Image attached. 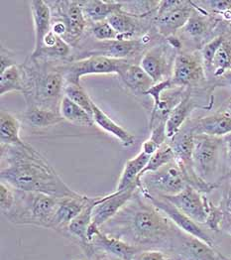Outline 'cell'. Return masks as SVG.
<instances>
[{"label":"cell","instance_id":"22","mask_svg":"<svg viewBox=\"0 0 231 260\" xmlns=\"http://www.w3.org/2000/svg\"><path fill=\"white\" fill-rule=\"evenodd\" d=\"M192 4L194 7L192 14L181 31L189 39H203L215 28L218 20H216V18H214L209 12L199 7L193 1Z\"/></svg>","mask_w":231,"mask_h":260},{"label":"cell","instance_id":"18","mask_svg":"<svg viewBox=\"0 0 231 260\" xmlns=\"http://www.w3.org/2000/svg\"><path fill=\"white\" fill-rule=\"evenodd\" d=\"M89 243L94 249L119 260H131L138 251L141 250L121 239L106 235L101 231V229L92 235Z\"/></svg>","mask_w":231,"mask_h":260},{"label":"cell","instance_id":"20","mask_svg":"<svg viewBox=\"0 0 231 260\" xmlns=\"http://www.w3.org/2000/svg\"><path fill=\"white\" fill-rule=\"evenodd\" d=\"M194 135L206 134L214 137H224L231 133V114L216 112L199 119L188 120Z\"/></svg>","mask_w":231,"mask_h":260},{"label":"cell","instance_id":"14","mask_svg":"<svg viewBox=\"0 0 231 260\" xmlns=\"http://www.w3.org/2000/svg\"><path fill=\"white\" fill-rule=\"evenodd\" d=\"M178 258L184 260H223L216 247H212L201 239L182 232L172 251Z\"/></svg>","mask_w":231,"mask_h":260},{"label":"cell","instance_id":"12","mask_svg":"<svg viewBox=\"0 0 231 260\" xmlns=\"http://www.w3.org/2000/svg\"><path fill=\"white\" fill-rule=\"evenodd\" d=\"M142 193V192H141ZM143 196L148 199L154 206H156L159 210H161L167 217L176 224V226L184 232L185 234L201 239L208 243L210 246L215 247V243L210 235L194 220L185 215L179 209H177L173 204H171L167 200L161 197H153V196Z\"/></svg>","mask_w":231,"mask_h":260},{"label":"cell","instance_id":"32","mask_svg":"<svg viewBox=\"0 0 231 260\" xmlns=\"http://www.w3.org/2000/svg\"><path fill=\"white\" fill-rule=\"evenodd\" d=\"M60 113L64 120H68L73 123L81 124L88 127H91L94 124L91 115H89L84 109L76 105L74 102H72L64 95L60 106Z\"/></svg>","mask_w":231,"mask_h":260},{"label":"cell","instance_id":"37","mask_svg":"<svg viewBox=\"0 0 231 260\" xmlns=\"http://www.w3.org/2000/svg\"><path fill=\"white\" fill-rule=\"evenodd\" d=\"M225 39L226 38L223 35H218V36L214 37L213 39H211L208 43L205 44L204 47L202 48L201 54H202V58H203V62H204L207 75L211 74L213 59H214L218 49L220 48V46L224 42Z\"/></svg>","mask_w":231,"mask_h":260},{"label":"cell","instance_id":"34","mask_svg":"<svg viewBox=\"0 0 231 260\" xmlns=\"http://www.w3.org/2000/svg\"><path fill=\"white\" fill-rule=\"evenodd\" d=\"M11 91L23 92L22 73L19 66H13L0 74V95Z\"/></svg>","mask_w":231,"mask_h":260},{"label":"cell","instance_id":"35","mask_svg":"<svg viewBox=\"0 0 231 260\" xmlns=\"http://www.w3.org/2000/svg\"><path fill=\"white\" fill-rule=\"evenodd\" d=\"M231 71V41L225 39L218 49L211 68V74L215 78H221Z\"/></svg>","mask_w":231,"mask_h":260},{"label":"cell","instance_id":"44","mask_svg":"<svg viewBox=\"0 0 231 260\" xmlns=\"http://www.w3.org/2000/svg\"><path fill=\"white\" fill-rule=\"evenodd\" d=\"M223 141H224V149H225V155H226V160H227V164H228V168L229 171L226 174V176H230L231 175V133L227 134L226 136L223 137Z\"/></svg>","mask_w":231,"mask_h":260},{"label":"cell","instance_id":"40","mask_svg":"<svg viewBox=\"0 0 231 260\" xmlns=\"http://www.w3.org/2000/svg\"><path fill=\"white\" fill-rule=\"evenodd\" d=\"M224 217V211L220 206H215L209 200L208 204V218L206 224L213 232L221 231V223Z\"/></svg>","mask_w":231,"mask_h":260},{"label":"cell","instance_id":"23","mask_svg":"<svg viewBox=\"0 0 231 260\" xmlns=\"http://www.w3.org/2000/svg\"><path fill=\"white\" fill-rule=\"evenodd\" d=\"M200 108L191 96V88H188L182 102L173 109L166 122V130L168 139L174 137L189 120L192 110Z\"/></svg>","mask_w":231,"mask_h":260},{"label":"cell","instance_id":"9","mask_svg":"<svg viewBox=\"0 0 231 260\" xmlns=\"http://www.w3.org/2000/svg\"><path fill=\"white\" fill-rule=\"evenodd\" d=\"M207 73L201 52H179L176 56L171 77L175 87L191 88L203 84Z\"/></svg>","mask_w":231,"mask_h":260},{"label":"cell","instance_id":"5","mask_svg":"<svg viewBox=\"0 0 231 260\" xmlns=\"http://www.w3.org/2000/svg\"><path fill=\"white\" fill-rule=\"evenodd\" d=\"M187 186L184 174L174 161L155 172L143 175L140 179L139 189L144 195L165 197L177 195Z\"/></svg>","mask_w":231,"mask_h":260},{"label":"cell","instance_id":"3","mask_svg":"<svg viewBox=\"0 0 231 260\" xmlns=\"http://www.w3.org/2000/svg\"><path fill=\"white\" fill-rule=\"evenodd\" d=\"M48 63L45 59L29 56L19 66L23 93L28 106L60 111L65 81L62 72Z\"/></svg>","mask_w":231,"mask_h":260},{"label":"cell","instance_id":"53","mask_svg":"<svg viewBox=\"0 0 231 260\" xmlns=\"http://www.w3.org/2000/svg\"><path fill=\"white\" fill-rule=\"evenodd\" d=\"M114 260H119V259H117V258H114Z\"/></svg>","mask_w":231,"mask_h":260},{"label":"cell","instance_id":"11","mask_svg":"<svg viewBox=\"0 0 231 260\" xmlns=\"http://www.w3.org/2000/svg\"><path fill=\"white\" fill-rule=\"evenodd\" d=\"M152 39V34L146 33L143 34L142 37L133 40H111L103 42L98 41L94 45L93 49L84 52V57L82 59L93 56H103L111 59L129 61V58L140 54L144 50L146 44L151 42Z\"/></svg>","mask_w":231,"mask_h":260},{"label":"cell","instance_id":"46","mask_svg":"<svg viewBox=\"0 0 231 260\" xmlns=\"http://www.w3.org/2000/svg\"><path fill=\"white\" fill-rule=\"evenodd\" d=\"M160 147H158L152 140H150V139H147L146 141H144L143 142V144H142V147H141V150L142 152H144V153H146L148 155H150V156H152L155 152L157 151L158 149H159Z\"/></svg>","mask_w":231,"mask_h":260},{"label":"cell","instance_id":"13","mask_svg":"<svg viewBox=\"0 0 231 260\" xmlns=\"http://www.w3.org/2000/svg\"><path fill=\"white\" fill-rule=\"evenodd\" d=\"M173 204L199 224H206L208 218L209 199L190 186H187L181 193L161 197Z\"/></svg>","mask_w":231,"mask_h":260},{"label":"cell","instance_id":"41","mask_svg":"<svg viewBox=\"0 0 231 260\" xmlns=\"http://www.w3.org/2000/svg\"><path fill=\"white\" fill-rule=\"evenodd\" d=\"M174 85L172 83V80L169 79L166 81H163V82H160L158 84H155L154 86L150 87L148 89L147 91L145 92L144 95H150L152 99H153V108L152 109H156L160 102H161V96H162V93L168 89L171 88H174Z\"/></svg>","mask_w":231,"mask_h":260},{"label":"cell","instance_id":"16","mask_svg":"<svg viewBox=\"0 0 231 260\" xmlns=\"http://www.w3.org/2000/svg\"><path fill=\"white\" fill-rule=\"evenodd\" d=\"M90 200L91 197L81 194L75 197L61 198L53 218L52 230L67 236L70 223L83 212Z\"/></svg>","mask_w":231,"mask_h":260},{"label":"cell","instance_id":"19","mask_svg":"<svg viewBox=\"0 0 231 260\" xmlns=\"http://www.w3.org/2000/svg\"><path fill=\"white\" fill-rule=\"evenodd\" d=\"M35 31V46L32 57L38 55L44 45L45 37L52 31V11L46 1L32 0L29 2Z\"/></svg>","mask_w":231,"mask_h":260},{"label":"cell","instance_id":"42","mask_svg":"<svg viewBox=\"0 0 231 260\" xmlns=\"http://www.w3.org/2000/svg\"><path fill=\"white\" fill-rule=\"evenodd\" d=\"M131 260H170L167 252L162 250H140L138 251Z\"/></svg>","mask_w":231,"mask_h":260},{"label":"cell","instance_id":"30","mask_svg":"<svg viewBox=\"0 0 231 260\" xmlns=\"http://www.w3.org/2000/svg\"><path fill=\"white\" fill-rule=\"evenodd\" d=\"M151 156L144 152H140L134 158L128 160L124 166L123 172L120 176L116 191L125 190L128 187L138 184L139 185V175L147 166Z\"/></svg>","mask_w":231,"mask_h":260},{"label":"cell","instance_id":"31","mask_svg":"<svg viewBox=\"0 0 231 260\" xmlns=\"http://www.w3.org/2000/svg\"><path fill=\"white\" fill-rule=\"evenodd\" d=\"M71 53V46L63 41L61 37L51 31L44 39V45L37 56L33 58L41 59H63L67 58Z\"/></svg>","mask_w":231,"mask_h":260},{"label":"cell","instance_id":"51","mask_svg":"<svg viewBox=\"0 0 231 260\" xmlns=\"http://www.w3.org/2000/svg\"><path fill=\"white\" fill-rule=\"evenodd\" d=\"M223 260H231V258H228V257H226V256H224V258Z\"/></svg>","mask_w":231,"mask_h":260},{"label":"cell","instance_id":"48","mask_svg":"<svg viewBox=\"0 0 231 260\" xmlns=\"http://www.w3.org/2000/svg\"><path fill=\"white\" fill-rule=\"evenodd\" d=\"M167 40V43L175 50H181L182 49V41L177 37V36H172V37H169L166 38Z\"/></svg>","mask_w":231,"mask_h":260},{"label":"cell","instance_id":"1","mask_svg":"<svg viewBox=\"0 0 231 260\" xmlns=\"http://www.w3.org/2000/svg\"><path fill=\"white\" fill-rule=\"evenodd\" d=\"M142 198L138 188L131 200L101 231L141 250L172 253L182 231L148 199Z\"/></svg>","mask_w":231,"mask_h":260},{"label":"cell","instance_id":"24","mask_svg":"<svg viewBox=\"0 0 231 260\" xmlns=\"http://www.w3.org/2000/svg\"><path fill=\"white\" fill-rule=\"evenodd\" d=\"M118 76L123 84L133 92L145 94L148 89L155 85L141 66L130 62L125 64Z\"/></svg>","mask_w":231,"mask_h":260},{"label":"cell","instance_id":"7","mask_svg":"<svg viewBox=\"0 0 231 260\" xmlns=\"http://www.w3.org/2000/svg\"><path fill=\"white\" fill-rule=\"evenodd\" d=\"M223 147V137H214L206 134L194 135L192 164L194 171L203 180L214 183L212 179L217 172L220 151Z\"/></svg>","mask_w":231,"mask_h":260},{"label":"cell","instance_id":"17","mask_svg":"<svg viewBox=\"0 0 231 260\" xmlns=\"http://www.w3.org/2000/svg\"><path fill=\"white\" fill-rule=\"evenodd\" d=\"M193 9L192 1H185L181 6L155 17L153 22L157 32L166 38L176 36L177 32L181 31L189 21Z\"/></svg>","mask_w":231,"mask_h":260},{"label":"cell","instance_id":"10","mask_svg":"<svg viewBox=\"0 0 231 260\" xmlns=\"http://www.w3.org/2000/svg\"><path fill=\"white\" fill-rule=\"evenodd\" d=\"M175 49L168 43H161L151 47L143 54L140 66L153 80L154 84L171 79L176 59ZM172 77V76H171Z\"/></svg>","mask_w":231,"mask_h":260},{"label":"cell","instance_id":"49","mask_svg":"<svg viewBox=\"0 0 231 260\" xmlns=\"http://www.w3.org/2000/svg\"><path fill=\"white\" fill-rule=\"evenodd\" d=\"M221 78L224 80V82L226 83V85L231 88V71L230 72H227V73H226L225 75H223Z\"/></svg>","mask_w":231,"mask_h":260},{"label":"cell","instance_id":"38","mask_svg":"<svg viewBox=\"0 0 231 260\" xmlns=\"http://www.w3.org/2000/svg\"><path fill=\"white\" fill-rule=\"evenodd\" d=\"M90 32L97 41H111L120 40L119 34L112 28L107 21L93 23L90 28Z\"/></svg>","mask_w":231,"mask_h":260},{"label":"cell","instance_id":"25","mask_svg":"<svg viewBox=\"0 0 231 260\" xmlns=\"http://www.w3.org/2000/svg\"><path fill=\"white\" fill-rule=\"evenodd\" d=\"M92 119L94 124L116 137L124 147H130L135 143V137L125 128L114 122L103 109L98 108L94 103L92 106Z\"/></svg>","mask_w":231,"mask_h":260},{"label":"cell","instance_id":"55","mask_svg":"<svg viewBox=\"0 0 231 260\" xmlns=\"http://www.w3.org/2000/svg\"><path fill=\"white\" fill-rule=\"evenodd\" d=\"M229 40H230V39H229ZM230 41H231V40H230Z\"/></svg>","mask_w":231,"mask_h":260},{"label":"cell","instance_id":"8","mask_svg":"<svg viewBox=\"0 0 231 260\" xmlns=\"http://www.w3.org/2000/svg\"><path fill=\"white\" fill-rule=\"evenodd\" d=\"M46 2L52 11V22H61L65 29L63 41L75 47L80 42L87 25L80 1L61 0Z\"/></svg>","mask_w":231,"mask_h":260},{"label":"cell","instance_id":"4","mask_svg":"<svg viewBox=\"0 0 231 260\" xmlns=\"http://www.w3.org/2000/svg\"><path fill=\"white\" fill-rule=\"evenodd\" d=\"M14 190L15 205L5 217L18 225H35L52 230L53 218L61 198Z\"/></svg>","mask_w":231,"mask_h":260},{"label":"cell","instance_id":"39","mask_svg":"<svg viewBox=\"0 0 231 260\" xmlns=\"http://www.w3.org/2000/svg\"><path fill=\"white\" fill-rule=\"evenodd\" d=\"M16 202L15 190L9 185L1 182L0 184V208L4 216L9 214Z\"/></svg>","mask_w":231,"mask_h":260},{"label":"cell","instance_id":"36","mask_svg":"<svg viewBox=\"0 0 231 260\" xmlns=\"http://www.w3.org/2000/svg\"><path fill=\"white\" fill-rule=\"evenodd\" d=\"M63 95L70 99L72 102H74L82 109H84L89 115L92 116L93 102L81 85L65 84L63 89Z\"/></svg>","mask_w":231,"mask_h":260},{"label":"cell","instance_id":"29","mask_svg":"<svg viewBox=\"0 0 231 260\" xmlns=\"http://www.w3.org/2000/svg\"><path fill=\"white\" fill-rule=\"evenodd\" d=\"M21 122L12 113L1 110L0 113V141L1 145H19L27 143L20 137Z\"/></svg>","mask_w":231,"mask_h":260},{"label":"cell","instance_id":"26","mask_svg":"<svg viewBox=\"0 0 231 260\" xmlns=\"http://www.w3.org/2000/svg\"><path fill=\"white\" fill-rule=\"evenodd\" d=\"M80 4L85 17L93 23L107 21L113 13L123 8L121 1L85 0L80 1Z\"/></svg>","mask_w":231,"mask_h":260},{"label":"cell","instance_id":"21","mask_svg":"<svg viewBox=\"0 0 231 260\" xmlns=\"http://www.w3.org/2000/svg\"><path fill=\"white\" fill-rule=\"evenodd\" d=\"M101 197H91L90 202L84 208L83 212L76 217L68 228L67 236L78 239L82 244L85 253L89 254L94 252V248L87 240V231L92 223V212L94 207L100 203Z\"/></svg>","mask_w":231,"mask_h":260},{"label":"cell","instance_id":"2","mask_svg":"<svg viewBox=\"0 0 231 260\" xmlns=\"http://www.w3.org/2000/svg\"><path fill=\"white\" fill-rule=\"evenodd\" d=\"M1 182L13 189L57 198L75 197L72 190L42 154L30 144L1 145Z\"/></svg>","mask_w":231,"mask_h":260},{"label":"cell","instance_id":"28","mask_svg":"<svg viewBox=\"0 0 231 260\" xmlns=\"http://www.w3.org/2000/svg\"><path fill=\"white\" fill-rule=\"evenodd\" d=\"M140 19L141 18L124 11L122 8L113 13L107 19V22L119 34L120 40H133L137 39L136 35L140 33Z\"/></svg>","mask_w":231,"mask_h":260},{"label":"cell","instance_id":"47","mask_svg":"<svg viewBox=\"0 0 231 260\" xmlns=\"http://www.w3.org/2000/svg\"><path fill=\"white\" fill-rule=\"evenodd\" d=\"M221 231L231 236V214L224 211V217L221 223Z\"/></svg>","mask_w":231,"mask_h":260},{"label":"cell","instance_id":"45","mask_svg":"<svg viewBox=\"0 0 231 260\" xmlns=\"http://www.w3.org/2000/svg\"><path fill=\"white\" fill-rule=\"evenodd\" d=\"M219 206L223 211L231 214V186L224 192Z\"/></svg>","mask_w":231,"mask_h":260},{"label":"cell","instance_id":"15","mask_svg":"<svg viewBox=\"0 0 231 260\" xmlns=\"http://www.w3.org/2000/svg\"><path fill=\"white\" fill-rule=\"evenodd\" d=\"M138 188L139 185L135 184L125 190L115 191L109 195L101 197L100 203L94 207L92 212V223L102 228L119 213V211L131 200Z\"/></svg>","mask_w":231,"mask_h":260},{"label":"cell","instance_id":"33","mask_svg":"<svg viewBox=\"0 0 231 260\" xmlns=\"http://www.w3.org/2000/svg\"><path fill=\"white\" fill-rule=\"evenodd\" d=\"M174 161H176L175 153L173 151V149L170 146L168 142H166L165 144H163L157 151L151 156V158L148 162L147 166L144 168V170L139 175V178H138L139 185H140V179L143 175L150 173V172H155V171L159 170L160 168L168 165Z\"/></svg>","mask_w":231,"mask_h":260},{"label":"cell","instance_id":"50","mask_svg":"<svg viewBox=\"0 0 231 260\" xmlns=\"http://www.w3.org/2000/svg\"><path fill=\"white\" fill-rule=\"evenodd\" d=\"M227 112H229L231 114V102L228 104V107H227Z\"/></svg>","mask_w":231,"mask_h":260},{"label":"cell","instance_id":"52","mask_svg":"<svg viewBox=\"0 0 231 260\" xmlns=\"http://www.w3.org/2000/svg\"><path fill=\"white\" fill-rule=\"evenodd\" d=\"M177 260H184V259H181V258H178Z\"/></svg>","mask_w":231,"mask_h":260},{"label":"cell","instance_id":"27","mask_svg":"<svg viewBox=\"0 0 231 260\" xmlns=\"http://www.w3.org/2000/svg\"><path fill=\"white\" fill-rule=\"evenodd\" d=\"M24 122L32 128H45L63 122L60 111L43 109L35 106H27L23 114Z\"/></svg>","mask_w":231,"mask_h":260},{"label":"cell","instance_id":"43","mask_svg":"<svg viewBox=\"0 0 231 260\" xmlns=\"http://www.w3.org/2000/svg\"><path fill=\"white\" fill-rule=\"evenodd\" d=\"M17 66L16 62L12 59V53L2 46L1 48V60H0V74L3 73L5 70Z\"/></svg>","mask_w":231,"mask_h":260},{"label":"cell","instance_id":"54","mask_svg":"<svg viewBox=\"0 0 231 260\" xmlns=\"http://www.w3.org/2000/svg\"><path fill=\"white\" fill-rule=\"evenodd\" d=\"M112 260H114V258H113V259H112Z\"/></svg>","mask_w":231,"mask_h":260},{"label":"cell","instance_id":"6","mask_svg":"<svg viewBox=\"0 0 231 260\" xmlns=\"http://www.w3.org/2000/svg\"><path fill=\"white\" fill-rule=\"evenodd\" d=\"M129 61L111 59L103 56H93L82 60H71L56 66L62 72L65 84L81 85V78L88 75H119Z\"/></svg>","mask_w":231,"mask_h":260}]
</instances>
